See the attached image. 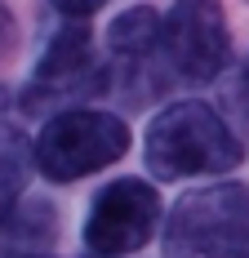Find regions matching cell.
I'll use <instances>...</instances> for the list:
<instances>
[{"label": "cell", "mask_w": 249, "mask_h": 258, "mask_svg": "<svg viewBox=\"0 0 249 258\" xmlns=\"http://www.w3.org/2000/svg\"><path fill=\"white\" fill-rule=\"evenodd\" d=\"M143 160L156 182L200 178V174H227L245 160V143L236 129L200 98H178L160 107L143 134Z\"/></svg>", "instance_id": "6da1fadb"}, {"label": "cell", "mask_w": 249, "mask_h": 258, "mask_svg": "<svg viewBox=\"0 0 249 258\" xmlns=\"http://www.w3.org/2000/svg\"><path fill=\"white\" fill-rule=\"evenodd\" d=\"M111 89V67L94 45V31L89 23H63L49 36L45 53L36 58L27 89L18 94V107L27 116H58V111H72L85 98H98Z\"/></svg>", "instance_id": "7a4b0ae2"}, {"label": "cell", "mask_w": 249, "mask_h": 258, "mask_svg": "<svg viewBox=\"0 0 249 258\" xmlns=\"http://www.w3.org/2000/svg\"><path fill=\"white\" fill-rule=\"evenodd\" d=\"M165 258H249V187L209 182L165 218Z\"/></svg>", "instance_id": "3957f363"}, {"label": "cell", "mask_w": 249, "mask_h": 258, "mask_svg": "<svg viewBox=\"0 0 249 258\" xmlns=\"http://www.w3.org/2000/svg\"><path fill=\"white\" fill-rule=\"evenodd\" d=\"M129 152V125L116 111L72 107L45 120L31 143V169L49 182H80Z\"/></svg>", "instance_id": "277c9868"}, {"label": "cell", "mask_w": 249, "mask_h": 258, "mask_svg": "<svg viewBox=\"0 0 249 258\" xmlns=\"http://www.w3.org/2000/svg\"><path fill=\"white\" fill-rule=\"evenodd\" d=\"M160 62L182 85H214L231 67L223 0H174L160 18Z\"/></svg>", "instance_id": "5b68a950"}, {"label": "cell", "mask_w": 249, "mask_h": 258, "mask_svg": "<svg viewBox=\"0 0 249 258\" xmlns=\"http://www.w3.org/2000/svg\"><path fill=\"white\" fill-rule=\"evenodd\" d=\"M160 227V191L147 178H111L85 214L89 254L120 258L143 249Z\"/></svg>", "instance_id": "8992f818"}, {"label": "cell", "mask_w": 249, "mask_h": 258, "mask_svg": "<svg viewBox=\"0 0 249 258\" xmlns=\"http://www.w3.org/2000/svg\"><path fill=\"white\" fill-rule=\"evenodd\" d=\"M107 67L111 85L120 80L129 103H151L165 85V62H160V14L151 5L125 9L116 23L107 27Z\"/></svg>", "instance_id": "52a82bcc"}, {"label": "cell", "mask_w": 249, "mask_h": 258, "mask_svg": "<svg viewBox=\"0 0 249 258\" xmlns=\"http://www.w3.org/2000/svg\"><path fill=\"white\" fill-rule=\"evenodd\" d=\"M0 236H5V249L9 254H40L58 236V214H53L49 201H18L9 209V218L0 223Z\"/></svg>", "instance_id": "ba28073f"}, {"label": "cell", "mask_w": 249, "mask_h": 258, "mask_svg": "<svg viewBox=\"0 0 249 258\" xmlns=\"http://www.w3.org/2000/svg\"><path fill=\"white\" fill-rule=\"evenodd\" d=\"M27 178H31V138L0 120V223L23 201Z\"/></svg>", "instance_id": "9c48e42d"}, {"label": "cell", "mask_w": 249, "mask_h": 258, "mask_svg": "<svg viewBox=\"0 0 249 258\" xmlns=\"http://www.w3.org/2000/svg\"><path fill=\"white\" fill-rule=\"evenodd\" d=\"M223 107L240 120V125H249V53L231 67V76H227V89H223Z\"/></svg>", "instance_id": "30bf717a"}, {"label": "cell", "mask_w": 249, "mask_h": 258, "mask_svg": "<svg viewBox=\"0 0 249 258\" xmlns=\"http://www.w3.org/2000/svg\"><path fill=\"white\" fill-rule=\"evenodd\" d=\"M49 5L63 14V18H67V23H85L89 14H98L107 0H49Z\"/></svg>", "instance_id": "8fae6325"}, {"label": "cell", "mask_w": 249, "mask_h": 258, "mask_svg": "<svg viewBox=\"0 0 249 258\" xmlns=\"http://www.w3.org/2000/svg\"><path fill=\"white\" fill-rule=\"evenodd\" d=\"M9 36H14V18H9V5L0 0V49L9 45Z\"/></svg>", "instance_id": "7c38bea8"}, {"label": "cell", "mask_w": 249, "mask_h": 258, "mask_svg": "<svg viewBox=\"0 0 249 258\" xmlns=\"http://www.w3.org/2000/svg\"><path fill=\"white\" fill-rule=\"evenodd\" d=\"M9 258H49V254H9Z\"/></svg>", "instance_id": "4fadbf2b"}, {"label": "cell", "mask_w": 249, "mask_h": 258, "mask_svg": "<svg viewBox=\"0 0 249 258\" xmlns=\"http://www.w3.org/2000/svg\"><path fill=\"white\" fill-rule=\"evenodd\" d=\"M89 258H102V254H89Z\"/></svg>", "instance_id": "5bb4252c"}]
</instances>
